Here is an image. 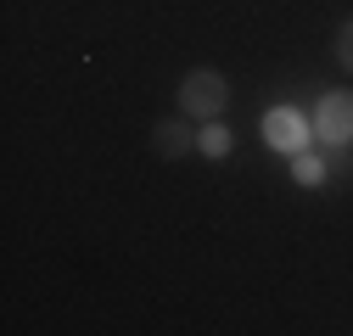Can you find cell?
<instances>
[{"label":"cell","mask_w":353,"mask_h":336,"mask_svg":"<svg viewBox=\"0 0 353 336\" xmlns=\"http://www.w3.org/2000/svg\"><path fill=\"white\" fill-rule=\"evenodd\" d=\"M263 140H270L275 151H286V157H297V151H314V118H303L297 107H275L270 118H263Z\"/></svg>","instance_id":"2"},{"label":"cell","mask_w":353,"mask_h":336,"mask_svg":"<svg viewBox=\"0 0 353 336\" xmlns=\"http://www.w3.org/2000/svg\"><path fill=\"white\" fill-rule=\"evenodd\" d=\"M174 101H180L185 118H202L208 123V118H219V112L230 107V78L219 73V67H191L180 78V96H174Z\"/></svg>","instance_id":"1"},{"label":"cell","mask_w":353,"mask_h":336,"mask_svg":"<svg viewBox=\"0 0 353 336\" xmlns=\"http://www.w3.org/2000/svg\"><path fill=\"white\" fill-rule=\"evenodd\" d=\"M152 146H157V157H185V151H196V129L185 118H157V129H152Z\"/></svg>","instance_id":"4"},{"label":"cell","mask_w":353,"mask_h":336,"mask_svg":"<svg viewBox=\"0 0 353 336\" xmlns=\"http://www.w3.org/2000/svg\"><path fill=\"white\" fill-rule=\"evenodd\" d=\"M196 151H202L208 162H225V157L236 151V135H230V129H225L219 118H208L202 129H196Z\"/></svg>","instance_id":"5"},{"label":"cell","mask_w":353,"mask_h":336,"mask_svg":"<svg viewBox=\"0 0 353 336\" xmlns=\"http://www.w3.org/2000/svg\"><path fill=\"white\" fill-rule=\"evenodd\" d=\"M314 135L325 146H353V90H325L314 107Z\"/></svg>","instance_id":"3"},{"label":"cell","mask_w":353,"mask_h":336,"mask_svg":"<svg viewBox=\"0 0 353 336\" xmlns=\"http://www.w3.org/2000/svg\"><path fill=\"white\" fill-rule=\"evenodd\" d=\"M336 62L353 73V23H342V28H336Z\"/></svg>","instance_id":"7"},{"label":"cell","mask_w":353,"mask_h":336,"mask_svg":"<svg viewBox=\"0 0 353 336\" xmlns=\"http://www.w3.org/2000/svg\"><path fill=\"white\" fill-rule=\"evenodd\" d=\"M292 180H297V185H308V191L325 185V162H320L314 151H297V157H292Z\"/></svg>","instance_id":"6"}]
</instances>
